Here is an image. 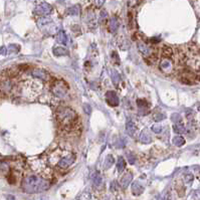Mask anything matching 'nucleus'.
I'll list each match as a JSON object with an SVG mask.
<instances>
[{"instance_id": "f257e3e1", "label": "nucleus", "mask_w": 200, "mask_h": 200, "mask_svg": "<svg viewBox=\"0 0 200 200\" xmlns=\"http://www.w3.org/2000/svg\"><path fill=\"white\" fill-rule=\"evenodd\" d=\"M56 120L59 125V127L64 131H70L73 130L74 126H76L77 116L74 113L73 109L70 107H59L56 110Z\"/></svg>"}, {"instance_id": "f03ea898", "label": "nucleus", "mask_w": 200, "mask_h": 200, "mask_svg": "<svg viewBox=\"0 0 200 200\" xmlns=\"http://www.w3.org/2000/svg\"><path fill=\"white\" fill-rule=\"evenodd\" d=\"M49 187L48 181L35 175H29L22 180V189L27 193H37L45 191Z\"/></svg>"}, {"instance_id": "7ed1b4c3", "label": "nucleus", "mask_w": 200, "mask_h": 200, "mask_svg": "<svg viewBox=\"0 0 200 200\" xmlns=\"http://www.w3.org/2000/svg\"><path fill=\"white\" fill-rule=\"evenodd\" d=\"M52 92L55 94V97L59 98H64L67 97V89L65 86V83L62 80H55L52 85Z\"/></svg>"}, {"instance_id": "20e7f679", "label": "nucleus", "mask_w": 200, "mask_h": 200, "mask_svg": "<svg viewBox=\"0 0 200 200\" xmlns=\"http://www.w3.org/2000/svg\"><path fill=\"white\" fill-rule=\"evenodd\" d=\"M74 160H76V155L73 153L64 154V156L59 159L58 164H56V166H58L59 169H64V170L67 169L68 167L74 162Z\"/></svg>"}, {"instance_id": "39448f33", "label": "nucleus", "mask_w": 200, "mask_h": 200, "mask_svg": "<svg viewBox=\"0 0 200 200\" xmlns=\"http://www.w3.org/2000/svg\"><path fill=\"white\" fill-rule=\"evenodd\" d=\"M52 7L50 6L48 3H46V2H43V3L37 5V6L35 7L34 13L36 14V15L44 17V16L48 15V14L52 12Z\"/></svg>"}, {"instance_id": "423d86ee", "label": "nucleus", "mask_w": 200, "mask_h": 200, "mask_svg": "<svg viewBox=\"0 0 200 200\" xmlns=\"http://www.w3.org/2000/svg\"><path fill=\"white\" fill-rule=\"evenodd\" d=\"M106 100H107V103H108L111 107H117L119 105V98L117 97L116 92L113 91L107 92Z\"/></svg>"}, {"instance_id": "0eeeda50", "label": "nucleus", "mask_w": 200, "mask_h": 200, "mask_svg": "<svg viewBox=\"0 0 200 200\" xmlns=\"http://www.w3.org/2000/svg\"><path fill=\"white\" fill-rule=\"evenodd\" d=\"M31 74H32V77H36L38 80H43V82H46V80L49 79L48 73H47L45 70H41V68H33V70H31Z\"/></svg>"}, {"instance_id": "6e6552de", "label": "nucleus", "mask_w": 200, "mask_h": 200, "mask_svg": "<svg viewBox=\"0 0 200 200\" xmlns=\"http://www.w3.org/2000/svg\"><path fill=\"white\" fill-rule=\"evenodd\" d=\"M160 68L164 73H170L172 71L173 64L170 58H162L160 62Z\"/></svg>"}, {"instance_id": "1a4fd4ad", "label": "nucleus", "mask_w": 200, "mask_h": 200, "mask_svg": "<svg viewBox=\"0 0 200 200\" xmlns=\"http://www.w3.org/2000/svg\"><path fill=\"white\" fill-rule=\"evenodd\" d=\"M138 48L140 50V52H141L142 55H144L145 56H147V58H151L152 55L154 53L153 50L151 49V47H149L147 44L144 42H139Z\"/></svg>"}, {"instance_id": "9d476101", "label": "nucleus", "mask_w": 200, "mask_h": 200, "mask_svg": "<svg viewBox=\"0 0 200 200\" xmlns=\"http://www.w3.org/2000/svg\"><path fill=\"white\" fill-rule=\"evenodd\" d=\"M132 179H133V175H132V173L127 172L126 174H125V175L123 176V177L121 178V180H120V184H121V186L123 187V188H127V187L130 185V182L132 181Z\"/></svg>"}, {"instance_id": "9b49d317", "label": "nucleus", "mask_w": 200, "mask_h": 200, "mask_svg": "<svg viewBox=\"0 0 200 200\" xmlns=\"http://www.w3.org/2000/svg\"><path fill=\"white\" fill-rule=\"evenodd\" d=\"M126 129H127V133L128 135H130L131 137H136L137 135V131H138V128L135 124L133 123L132 121H129L126 125Z\"/></svg>"}, {"instance_id": "f8f14e48", "label": "nucleus", "mask_w": 200, "mask_h": 200, "mask_svg": "<svg viewBox=\"0 0 200 200\" xmlns=\"http://www.w3.org/2000/svg\"><path fill=\"white\" fill-rule=\"evenodd\" d=\"M118 28H119V22L117 18H116V17H112L108 22V29L110 30V32L115 33V32L118 30Z\"/></svg>"}, {"instance_id": "ddd939ff", "label": "nucleus", "mask_w": 200, "mask_h": 200, "mask_svg": "<svg viewBox=\"0 0 200 200\" xmlns=\"http://www.w3.org/2000/svg\"><path fill=\"white\" fill-rule=\"evenodd\" d=\"M139 139H140V141H141L142 143H144V144H148V143H150L152 141L151 134H150V132H149L147 129H145V130L142 131V133H141V135H140Z\"/></svg>"}, {"instance_id": "4468645a", "label": "nucleus", "mask_w": 200, "mask_h": 200, "mask_svg": "<svg viewBox=\"0 0 200 200\" xmlns=\"http://www.w3.org/2000/svg\"><path fill=\"white\" fill-rule=\"evenodd\" d=\"M161 55L163 58H170L173 55V50L169 46H163L161 48Z\"/></svg>"}, {"instance_id": "2eb2a0df", "label": "nucleus", "mask_w": 200, "mask_h": 200, "mask_svg": "<svg viewBox=\"0 0 200 200\" xmlns=\"http://www.w3.org/2000/svg\"><path fill=\"white\" fill-rule=\"evenodd\" d=\"M143 191H144V187L138 182H135L132 185V193L134 195H140V194L143 193Z\"/></svg>"}, {"instance_id": "dca6fc26", "label": "nucleus", "mask_w": 200, "mask_h": 200, "mask_svg": "<svg viewBox=\"0 0 200 200\" xmlns=\"http://www.w3.org/2000/svg\"><path fill=\"white\" fill-rule=\"evenodd\" d=\"M56 39H58V42L61 43V44H64V45L67 43V34H65V32L64 30H61L58 32Z\"/></svg>"}, {"instance_id": "f3484780", "label": "nucleus", "mask_w": 200, "mask_h": 200, "mask_svg": "<svg viewBox=\"0 0 200 200\" xmlns=\"http://www.w3.org/2000/svg\"><path fill=\"white\" fill-rule=\"evenodd\" d=\"M53 53H55V56H62L67 55V50L65 48H62V47H55L53 49Z\"/></svg>"}, {"instance_id": "a211bd4d", "label": "nucleus", "mask_w": 200, "mask_h": 200, "mask_svg": "<svg viewBox=\"0 0 200 200\" xmlns=\"http://www.w3.org/2000/svg\"><path fill=\"white\" fill-rule=\"evenodd\" d=\"M125 168H126V162H125V159L123 157H120L117 162V169L120 172H122V171H124Z\"/></svg>"}, {"instance_id": "6ab92c4d", "label": "nucleus", "mask_w": 200, "mask_h": 200, "mask_svg": "<svg viewBox=\"0 0 200 200\" xmlns=\"http://www.w3.org/2000/svg\"><path fill=\"white\" fill-rule=\"evenodd\" d=\"M114 164V158H113L112 155H109V156L106 157V161H105V169H109L111 168L112 165Z\"/></svg>"}, {"instance_id": "aec40b11", "label": "nucleus", "mask_w": 200, "mask_h": 200, "mask_svg": "<svg viewBox=\"0 0 200 200\" xmlns=\"http://www.w3.org/2000/svg\"><path fill=\"white\" fill-rule=\"evenodd\" d=\"M67 14H70V15H77V14L80 13V7L76 5V6H71L67 9Z\"/></svg>"}, {"instance_id": "412c9836", "label": "nucleus", "mask_w": 200, "mask_h": 200, "mask_svg": "<svg viewBox=\"0 0 200 200\" xmlns=\"http://www.w3.org/2000/svg\"><path fill=\"white\" fill-rule=\"evenodd\" d=\"M174 131H175L176 133H179V134H182V133L186 132V131H185L184 126L181 123H177V124L174 125Z\"/></svg>"}, {"instance_id": "4be33fe9", "label": "nucleus", "mask_w": 200, "mask_h": 200, "mask_svg": "<svg viewBox=\"0 0 200 200\" xmlns=\"http://www.w3.org/2000/svg\"><path fill=\"white\" fill-rule=\"evenodd\" d=\"M173 143L176 145V146H178V147H180V146H182L185 143V140L182 138V137H180V136H177V137H175L174 139H173Z\"/></svg>"}, {"instance_id": "5701e85b", "label": "nucleus", "mask_w": 200, "mask_h": 200, "mask_svg": "<svg viewBox=\"0 0 200 200\" xmlns=\"http://www.w3.org/2000/svg\"><path fill=\"white\" fill-rule=\"evenodd\" d=\"M112 80H113V82H114L115 85H118L119 82H120V77H119L117 71L112 70Z\"/></svg>"}, {"instance_id": "b1692460", "label": "nucleus", "mask_w": 200, "mask_h": 200, "mask_svg": "<svg viewBox=\"0 0 200 200\" xmlns=\"http://www.w3.org/2000/svg\"><path fill=\"white\" fill-rule=\"evenodd\" d=\"M137 105H138L139 109H145L146 110V108H148V106H147L148 104L145 100H138L137 101Z\"/></svg>"}, {"instance_id": "393cba45", "label": "nucleus", "mask_w": 200, "mask_h": 200, "mask_svg": "<svg viewBox=\"0 0 200 200\" xmlns=\"http://www.w3.org/2000/svg\"><path fill=\"white\" fill-rule=\"evenodd\" d=\"M98 20H100L101 23H105L107 21V12L105 10L101 11L100 13V18H98Z\"/></svg>"}, {"instance_id": "a878e982", "label": "nucleus", "mask_w": 200, "mask_h": 200, "mask_svg": "<svg viewBox=\"0 0 200 200\" xmlns=\"http://www.w3.org/2000/svg\"><path fill=\"white\" fill-rule=\"evenodd\" d=\"M163 119H165V115H162V113H158V114H155L154 115V120L156 122H160L161 120H163Z\"/></svg>"}, {"instance_id": "bb28decb", "label": "nucleus", "mask_w": 200, "mask_h": 200, "mask_svg": "<svg viewBox=\"0 0 200 200\" xmlns=\"http://www.w3.org/2000/svg\"><path fill=\"white\" fill-rule=\"evenodd\" d=\"M193 180V176L189 174V173H186V174L184 175V181L185 183H190L191 181Z\"/></svg>"}, {"instance_id": "cd10ccee", "label": "nucleus", "mask_w": 200, "mask_h": 200, "mask_svg": "<svg viewBox=\"0 0 200 200\" xmlns=\"http://www.w3.org/2000/svg\"><path fill=\"white\" fill-rule=\"evenodd\" d=\"M162 129H163V128H162V126H160V125H154V126L152 127V130H153L154 132L157 133V134L162 132Z\"/></svg>"}, {"instance_id": "c85d7f7f", "label": "nucleus", "mask_w": 200, "mask_h": 200, "mask_svg": "<svg viewBox=\"0 0 200 200\" xmlns=\"http://www.w3.org/2000/svg\"><path fill=\"white\" fill-rule=\"evenodd\" d=\"M139 2H140V0H129V1H128V5H129L130 7H135L139 4Z\"/></svg>"}, {"instance_id": "c756f323", "label": "nucleus", "mask_w": 200, "mask_h": 200, "mask_svg": "<svg viewBox=\"0 0 200 200\" xmlns=\"http://www.w3.org/2000/svg\"><path fill=\"white\" fill-rule=\"evenodd\" d=\"M101 182H102V179H101L100 175L95 176V177L94 178V185L95 186H98V185L101 184Z\"/></svg>"}, {"instance_id": "7c9ffc66", "label": "nucleus", "mask_w": 200, "mask_h": 200, "mask_svg": "<svg viewBox=\"0 0 200 200\" xmlns=\"http://www.w3.org/2000/svg\"><path fill=\"white\" fill-rule=\"evenodd\" d=\"M128 159H129L131 164H134L136 162V156L134 154H128Z\"/></svg>"}, {"instance_id": "2f4dec72", "label": "nucleus", "mask_w": 200, "mask_h": 200, "mask_svg": "<svg viewBox=\"0 0 200 200\" xmlns=\"http://www.w3.org/2000/svg\"><path fill=\"white\" fill-rule=\"evenodd\" d=\"M83 110H85L86 114H88V115L91 114V112H92L91 107H89V105H86V104H85V105H83Z\"/></svg>"}, {"instance_id": "473e14b6", "label": "nucleus", "mask_w": 200, "mask_h": 200, "mask_svg": "<svg viewBox=\"0 0 200 200\" xmlns=\"http://www.w3.org/2000/svg\"><path fill=\"white\" fill-rule=\"evenodd\" d=\"M193 197L195 198L196 200H200V191H196L195 193H194Z\"/></svg>"}, {"instance_id": "72a5a7b5", "label": "nucleus", "mask_w": 200, "mask_h": 200, "mask_svg": "<svg viewBox=\"0 0 200 200\" xmlns=\"http://www.w3.org/2000/svg\"><path fill=\"white\" fill-rule=\"evenodd\" d=\"M5 52H6V49H5L4 46L0 48V55H5Z\"/></svg>"}, {"instance_id": "f704fd0d", "label": "nucleus", "mask_w": 200, "mask_h": 200, "mask_svg": "<svg viewBox=\"0 0 200 200\" xmlns=\"http://www.w3.org/2000/svg\"><path fill=\"white\" fill-rule=\"evenodd\" d=\"M198 110H199V112H200V106H198Z\"/></svg>"}]
</instances>
